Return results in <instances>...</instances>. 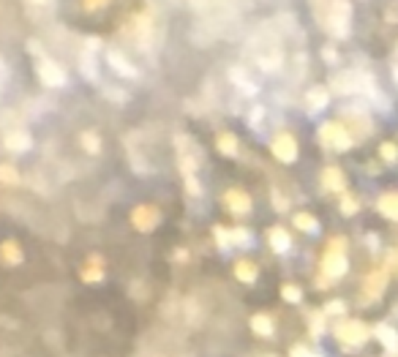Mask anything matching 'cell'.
<instances>
[{"label": "cell", "mask_w": 398, "mask_h": 357, "mask_svg": "<svg viewBox=\"0 0 398 357\" xmlns=\"http://www.w3.org/2000/svg\"><path fill=\"white\" fill-rule=\"evenodd\" d=\"M314 14H316L319 25L330 36L344 39L350 33V25H352V6H350V0H314Z\"/></svg>", "instance_id": "cell-1"}, {"label": "cell", "mask_w": 398, "mask_h": 357, "mask_svg": "<svg viewBox=\"0 0 398 357\" xmlns=\"http://www.w3.org/2000/svg\"><path fill=\"white\" fill-rule=\"evenodd\" d=\"M350 270V257H347V240L344 237H333L322 254V278H319V289H327L330 281L344 278Z\"/></svg>", "instance_id": "cell-2"}, {"label": "cell", "mask_w": 398, "mask_h": 357, "mask_svg": "<svg viewBox=\"0 0 398 357\" xmlns=\"http://www.w3.org/2000/svg\"><path fill=\"white\" fill-rule=\"evenodd\" d=\"M333 336L347 352H354V349H363L368 344V338L377 336V327H368L363 319H341L333 327Z\"/></svg>", "instance_id": "cell-3"}, {"label": "cell", "mask_w": 398, "mask_h": 357, "mask_svg": "<svg viewBox=\"0 0 398 357\" xmlns=\"http://www.w3.org/2000/svg\"><path fill=\"white\" fill-rule=\"evenodd\" d=\"M393 262H396V257H390L385 268H374L365 275V281H363V300H365V303H374V300H379V298L385 295V289H388V284H390Z\"/></svg>", "instance_id": "cell-4"}, {"label": "cell", "mask_w": 398, "mask_h": 357, "mask_svg": "<svg viewBox=\"0 0 398 357\" xmlns=\"http://www.w3.org/2000/svg\"><path fill=\"white\" fill-rule=\"evenodd\" d=\"M319 142H322L325 147H330V150H350V147H352V134H350V129H347L344 123L330 120V123H322Z\"/></svg>", "instance_id": "cell-5"}, {"label": "cell", "mask_w": 398, "mask_h": 357, "mask_svg": "<svg viewBox=\"0 0 398 357\" xmlns=\"http://www.w3.org/2000/svg\"><path fill=\"white\" fill-rule=\"evenodd\" d=\"M175 150H177V164L183 170V175H197V164H199V147L194 145V139L186 134L175 136Z\"/></svg>", "instance_id": "cell-6"}, {"label": "cell", "mask_w": 398, "mask_h": 357, "mask_svg": "<svg viewBox=\"0 0 398 357\" xmlns=\"http://www.w3.org/2000/svg\"><path fill=\"white\" fill-rule=\"evenodd\" d=\"M330 88L341 95L347 93H357V90H371V77L368 74H360V71H341L330 80Z\"/></svg>", "instance_id": "cell-7"}, {"label": "cell", "mask_w": 398, "mask_h": 357, "mask_svg": "<svg viewBox=\"0 0 398 357\" xmlns=\"http://www.w3.org/2000/svg\"><path fill=\"white\" fill-rule=\"evenodd\" d=\"M270 153L281 161V164H292L295 158H298V139L292 134H287V131H281V134L273 136V142H270Z\"/></svg>", "instance_id": "cell-8"}, {"label": "cell", "mask_w": 398, "mask_h": 357, "mask_svg": "<svg viewBox=\"0 0 398 357\" xmlns=\"http://www.w3.org/2000/svg\"><path fill=\"white\" fill-rule=\"evenodd\" d=\"M36 74H39V80L44 82L46 88H63L66 85V71L55 63V60H49V57H39V63H36Z\"/></svg>", "instance_id": "cell-9"}, {"label": "cell", "mask_w": 398, "mask_h": 357, "mask_svg": "<svg viewBox=\"0 0 398 357\" xmlns=\"http://www.w3.org/2000/svg\"><path fill=\"white\" fill-rule=\"evenodd\" d=\"M224 208H226L232 216L243 219V216L251 213V196H248L243 188H229V191L224 194Z\"/></svg>", "instance_id": "cell-10"}, {"label": "cell", "mask_w": 398, "mask_h": 357, "mask_svg": "<svg viewBox=\"0 0 398 357\" xmlns=\"http://www.w3.org/2000/svg\"><path fill=\"white\" fill-rule=\"evenodd\" d=\"M161 221V213H159V208H153V205H136L132 213V223L134 229H139V232H150V229H156Z\"/></svg>", "instance_id": "cell-11"}, {"label": "cell", "mask_w": 398, "mask_h": 357, "mask_svg": "<svg viewBox=\"0 0 398 357\" xmlns=\"http://www.w3.org/2000/svg\"><path fill=\"white\" fill-rule=\"evenodd\" d=\"M3 145L11 153H28L33 147V136L28 134V131H8V134L3 136Z\"/></svg>", "instance_id": "cell-12"}, {"label": "cell", "mask_w": 398, "mask_h": 357, "mask_svg": "<svg viewBox=\"0 0 398 357\" xmlns=\"http://www.w3.org/2000/svg\"><path fill=\"white\" fill-rule=\"evenodd\" d=\"M107 63L120 74V77H136V68H134L132 60H126V55L120 49H107Z\"/></svg>", "instance_id": "cell-13"}, {"label": "cell", "mask_w": 398, "mask_h": 357, "mask_svg": "<svg viewBox=\"0 0 398 357\" xmlns=\"http://www.w3.org/2000/svg\"><path fill=\"white\" fill-rule=\"evenodd\" d=\"M267 243H270V248H273L275 254H284V251H289L292 237H289V232H287L284 226H273V229L267 232Z\"/></svg>", "instance_id": "cell-14"}, {"label": "cell", "mask_w": 398, "mask_h": 357, "mask_svg": "<svg viewBox=\"0 0 398 357\" xmlns=\"http://www.w3.org/2000/svg\"><path fill=\"white\" fill-rule=\"evenodd\" d=\"M0 262L8 265V268H14V265L22 262V248H19L17 240H3L0 243Z\"/></svg>", "instance_id": "cell-15"}, {"label": "cell", "mask_w": 398, "mask_h": 357, "mask_svg": "<svg viewBox=\"0 0 398 357\" xmlns=\"http://www.w3.org/2000/svg\"><path fill=\"white\" fill-rule=\"evenodd\" d=\"M322 185H325V191H344L347 188V178H344V172L338 167H327L322 172Z\"/></svg>", "instance_id": "cell-16"}, {"label": "cell", "mask_w": 398, "mask_h": 357, "mask_svg": "<svg viewBox=\"0 0 398 357\" xmlns=\"http://www.w3.org/2000/svg\"><path fill=\"white\" fill-rule=\"evenodd\" d=\"M235 275H237V281H243V284H254L257 275H260V268H257L251 259H237V262H235Z\"/></svg>", "instance_id": "cell-17"}, {"label": "cell", "mask_w": 398, "mask_h": 357, "mask_svg": "<svg viewBox=\"0 0 398 357\" xmlns=\"http://www.w3.org/2000/svg\"><path fill=\"white\" fill-rule=\"evenodd\" d=\"M82 281L85 284H98L101 278H104V265H101V257H90L88 259V265L82 268Z\"/></svg>", "instance_id": "cell-18"}, {"label": "cell", "mask_w": 398, "mask_h": 357, "mask_svg": "<svg viewBox=\"0 0 398 357\" xmlns=\"http://www.w3.org/2000/svg\"><path fill=\"white\" fill-rule=\"evenodd\" d=\"M377 210H379L385 219H390V221H398V194H385V196H379V202H377Z\"/></svg>", "instance_id": "cell-19"}, {"label": "cell", "mask_w": 398, "mask_h": 357, "mask_svg": "<svg viewBox=\"0 0 398 357\" xmlns=\"http://www.w3.org/2000/svg\"><path fill=\"white\" fill-rule=\"evenodd\" d=\"M251 330H254L257 336H262V338H270V336L275 333V324H273V319H270L267 313H254V316H251Z\"/></svg>", "instance_id": "cell-20"}, {"label": "cell", "mask_w": 398, "mask_h": 357, "mask_svg": "<svg viewBox=\"0 0 398 357\" xmlns=\"http://www.w3.org/2000/svg\"><path fill=\"white\" fill-rule=\"evenodd\" d=\"M216 147H219V153H221V156H229V158H235V156H237V150H240L237 136L229 134V131H221V134H219V139H216Z\"/></svg>", "instance_id": "cell-21"}, {"label": "cell", "mask_w": 398, "mask_h": 357, "mask_svg": "<svg viewBox=\"0 0 398 357\" xmlns=\"http://www.w3.org/2000/svg\"><path fill=\"white\" fill-rule=\"evenodd\" d=\"M327 90L325 88H311L309 93H306V107H309L311 112H319V109H325L327 107Z\"/></svg>", "instance_id": "cell-22"}, {"label": "cell", "mask_w": 398, "mask_h": 357, "mask_svg": "<svg viewBox=\"0 0 398 357\" xmlns=\"http://www.w3.org/2000/svg\"><path fill=\"white\" fill-rule=\"evenodd\" d=\"M292 221H295V226H298L300 232H309V235H314V232L319 229V221H316L311 213H295Z\"/></svg>", "instance_id": "cell-23"}, {"label": "cell", "mask_w": 398, "mask_h": 357, "mask_svg": "<svg viewBox=\"0 0 398 357\" xmlns=\"http://www.w3.org/2000/svg\"><path fill=\"white\" fill-rule=\"evenodd\" d=\"M80 142H82V147L88 150L90 156H98V153H101V139H98L96 131H82Z\"/></svg>", "instance_id": "cell-24"}, {"label": "cell", "mask_w": 398, "mask_h": 357, "mask_svg": "<svg viewBox=\"0 0 398 357\" xmlns=\"http://www.w3.org/2000/svg\"><path fill=\"white\" fill-rule=\"evenodd\" d=\"M281 298H284L287 303H300V300H303V289L295 286V284H284V286H281Z\"/></svg>", "instance_id": "cell-25"}, {"label": "cell", "mask_w": 398, "mask_h": 357, "mask_svg": "<svg viewBox=\"0 0 398 357\" xmlns=\"http://www.w3.org/2000/svg\"><path fill=\"white\" fill-rule=\"evenodd\" d=\"M0 183H6V185H17V183H19V172H17L11 164H0Z\"/></svg>", "instance_id": "cell-26"}, {"label": "cell", "mask_w": 398, "mask_h": 357, "mask_svg": "<svg viewBox=\"0 0 398 357\" xmlns=\"http://www.w3.org/2000/svg\"><path fill=\"white\" fill-rule=\"evenodd\" d=\"M229 235H232V243H237V246H248L251 243V232L246 226H235V229H229Z\"/></svg>", "instance_id": "cell-27"}, {"label": "cell", "mask_w": 398, "mask_h": 357, "mask_svg": "<svg viewBox=\"0 0 398 357\" xmlns=\"http://www.w3.org/2000/svg\"><path fill=\"white\" fill-rule=\"evenodd\" d=\"M379 156H382L388 164H393V161L398 158V147L393 145V142H382V145H379Z\"/></svg>", "instance_id": "cell-28"}, {"label": "cell", "mask_w": 398, "mask_h": 357, "mask_svg": "<svg viewBox=\"0 0 398 357\" xmlns=\"http://www.w3.org/2000/svg\"><path fill=\"white\" fill-rule=\"evenodd\" d=\"M357 208H360V202L354 199L352 194H344V199H341V213H344V216H354Z\"/></svg>", "instance_id": "cell-29"}, {"label": "cell", "mask_w": 398, "mask_h": 357, "mask_svg": "<svg viewBox=\"0 0 398 357\" xmlns=\"http://www.w3.org/2000/svg\"><path fill=\"white\" fill-rule=\"evenodd\" d=\"M232 80H235L237 85H243V88H246V93H257L254 82H251V80H248V77L243 74V68H235V71H232Z\"/></svg>", "instance_id": "cell-30"}, {"label": "cell", "mask_w": 398, "mask_h": 357, "mask_svg": "<svg viewBox=\"0 0 398 357\" xmlns=\"http://www.w3.org/2000/svg\"><path fill=\"white\" fill-rule=\"evenodd\" d=\"M213 235H216V240H219V246H221V248H229V246H232V235H229V229H226V226H216V229H213Z\"/></svg>", "instance_id": "cell-31"}, {"label": "cell", "mask_w": 398, "mask_h": 357, "mask_svg": "<svg viewBox=\"0 0 398 357\" xmlns=\"http://www.w3.org/2000/svg\"><path fill=\"white\" fill-rule=\"evenodd\" d=\"M109 0H82V8L88 11V14H93V11H98V8H104Z\"/></svg>", "instance_id": "cell-32"}, {"label": "cell", "mask_w": 398, "mask_h": 357, "mask_svg": "<svg viewBox=\"0 0 398 357\" xmlns=\"http://www.w3.org/2000/svg\"><path fill=\"white\" fill-rule=\"evenodd\" d=\"M327 313H344V303L341 300H333V303H327V309H325Z\"/></svg>", "instance_id": "cell-33"}, {"label": "cell", "mask_w": 398, "mask_h": 357, "mask_svg": "<svg viewBox=\"0 0 398 357\" xmlns=\"http://www.w3.org/2000/svg\"><path fill=\"white\" fill-rule=\"evenodd\" d=\"M273 196H275V202H273V205H275V210H287V208H289V202H287L284 196H278V194H273Z\"/></svg>", "instance_id": "cell-34"}, {"label": "cell", "mask_w": 398, "mask_h": 357, "mask_svg": "<svg viewBox=\"0 0 398 357\" xmlns=\"http://www.w3.org/2000/svg\"><path fill=\"white\" fill-rule=\"evenodd\" d=\"M292 357H311V355L306 347H295V349H292Z\"/></svg>", "instance_id": "cell-35"}, {"label": "cell", "mask_w": 398, "mask_h": 357, "mask_svg": "<svg viewBox=\"0 0 398 357\" xmlns=\"http://www.w3.org/2000/svg\"><path fill=\"white\" fill-rule=\"evenodd\" d=\"M325 57H327V60H330V63H333V60H336V57H338V55H336V52H333V49H325Z\"/></svg>", "instance_id": "cell-36"}, {"label": "cell", "mask_w": 398, "mask_h": 357, "mask_svg": "<svg viewBox=\"0 0 398 357\" xmlns=\"http://www.w3.org/2000/svg\"><path fill=\"white\" fill-rule=\"evenodd\" d=\"M3 80H6V63H3V57H0V85H3Z\"/></svg>", "instance_id": "cell-37"}, {"label": "cell", "mask_w": 398, "mask_h": 357, "mask_svg": "<svg viewBox=\"0 0 398 357\" xmlns=\"http://www.w3.org/2000/svg\"><path fill=\"white\" fill-rule=\"evenodd\" d=\"M28 3H33V6H49L52 0H28Z\"/></svg>", "instance_id": "cell-38"}]
</instances>
